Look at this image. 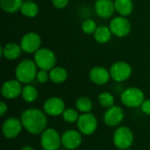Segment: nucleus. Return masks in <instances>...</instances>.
Returning <instances> with one entry per match:
<instances>
[{
  "label": "nucleus",
  "instance_id": "1",
  "mask_svg": "<svg viewBox=\"0 0 150 150\" xmlns=\"http://www.w3.org/2000/svg\"><path fill=\"white\" fill-rule=\"evenodd\" d=\"M20 120L22 122L23 128L31 134H41L47 129V114L40 109L29 108L25 110L20 116Z\"/></svg>",
  "mask_w": 150,
  "mask_h": 150
},
{
  "label": "nucleus",
  "instance_id": "2",
  "mask_svg": "<svg viewBox=\"0 0 150 150\" xmlns=\"http://www.w3.org/2000/svg\"><path fill=\"white\" fill-rule=\"evenodd\" d=\"M38 73V67L34 61L25 59L21 61L15 69V76L21 83L30 84L35 79Z\"/></svg>",
  "mask_w": 150,
  "mask_h": 150
},
{
  "label": "nucleus",
  "instance_id": "3",
  "mask_svg": "<svg viewBox=\"0 0 150 150\" xmlns=\"http://www.w3.org/2000/svg\"><path fill=\"white\" fill-rule=\"evenodd\" d=\"M33 61L39 69L50 71L54 67H55L56 56L51 49L40 47L36 53H34Z\"/></svg>",
  "mask_w": 150,
  "mask_h": 150
},
{
  "label": "nucleus",
  "instance_id": "4",
  "mask_svg": "<svg viewBox=\"0 0 150 150\" xmlns=\"http://www.w3.org/2000/svg\"><path fill=\"white\" fill-rule=\"evenodd\" d=\"M134 140V133L126 126L119 127L113 133L112 142L118 149L125 150L129 149L133 145Z\"/></svg>",
  "mask_w": 150,
  "mask_h": 150
},
{
  "label": "nucleus",
  "instance_id": "5",
  "mask_svg": "<svg viewBox=\"0 0 150 150\" xmlns=\"http://www.w3.org/2000/svg\"><path fill=\"white\" fill-rule=\"evenodd\" d=\"M120 100L125 106L135 108L142 105L145 100V96L141 89L137 87H129L121 93Z\"/></svg>",
  "mask_w": 150,
  "mask_h": 150
},
{
  "label": "nucleus",
  "instance_id": "6",
  "mask_svg": "<svg viewBox=\"0 0 150 150\" xmlns=\"http://www.w3.org/2000/svg\"><path fill=\"white\" fill-rule=\"evenodd\" d=\"M40 145L44 150H59L62 146V135L54 128H47L41 134Z\"/></svg>",
  "mask_w": 150,
  "mask_h": 150
},
{
  "label": "nucleus",
  "instance_id": "7",
  "mask_svg": "<svg viewBox=\"0 0 150 150\" xmlns=\"http://www.w3.org/2000/svg\"><path fill=\"white\" fill-rule=\"evenodd\" d=\"M132 72V67L127 62H116L110 68L111 78L118 83H121L129 79Z\"/></svg>",
  "mask_w": 150,
  "mask_h": 150
},
{
  "label": "nucleus",
  "instance_id": "8",
  "mask_svg": "<svg viewBox=\"0 0 150 150\" xmlns=\"http://www.w3.org/2000/svg\"><path fill=\"white\" fill-rule=\"evenodd\" d=\"M78 131L84 135L93 134L98 128V120L91 112L83 113L76 122Z\"/></svg>",
  "mask_w": 150,
  "mask_h": 150
},
{
  "label": "nucleus",
  "instance_id": "9",
  "mask_svg": "<svg viewBox=\"0 0 150 150\" xmlns=\"http://www.w3.org/2000/svg\"><path fill=\"white\" fill-rule=\"evenodd\" d=\"M109 27L113 35L116 37L123 38L127 36L131 32V24L127 17L118 16L112 19Z\"/></svg>",
  "mask_w": 150,
  "mask_h": 150
},
{
  "label": "nucleus",
  "instance_id": "10",
  "mask_svg": "<svg viewBox=\"0 0 150 150\" xmlns=\"http://www.w3.org/2000/svg\"><path fill=\"white\" fill-rule=\"evenodd\" d=\"M19 44L24 52L28 54H34L40 48L41 38L37 33L29 32L23 35Z\"/></svg>",
  "mask_w": 150,
  "mask_h": 150
},
{
  "label": "nucleus",
  "instance_id": "11",
  "mask_svg": "<svg viewBox=\"0 0 150 150\" xmlns=\"http://www.w3.org/2000/svg\"><path fill=\"white\" fill-rule=\"evenodd\" d=\"M23 128L22 122L20 119L16 117L7 118L2 126V132L6 139H15L19 135Z\"/></svg>",
  "mask_w": 150,
  "mask_h": 150
},
{
  "label": "nucleus",
  "instance_id": "12",
  "mask_svg": "<svg viewBox=\"0 0 150 150\" xmlns=\"http://www.w3.org/2000/svg\"><path fill=\"white\" fill-rule=\"evenodd\" d=\"M83 142L82 134L78 130L68 129L62 134V145L64 149L70 150L76 149Z\"/></svg>",
  "mask_w": 150,
  "mask_h": 150
},
{
  "label": "nucleus",
  "instance_id": "13",
  "mask_svg": "<svg viewBox=\"0 0 150 150\" xmlns=\"http://www.w3.org/2000/svg\"><path fill=\"white\" fill-rule=\"evenodd\" d=\"M65 103L59 97H51L47 98L43 105V110L48 116L55 117L62 115L65 111Z\"/></svg>",
  "mask_w": 150,
  "mask_h": 150
},
{
  "label": "nucleus",
  "instance_id": "14",
  "mask_svg": "<svg viewBox=\"0 0 150 150\" xmlns=\"http://www.w3.org/2000/svg\"><path fill=\"white\" fill-rule=\"evenodd\" d=\"M125 113L123 109L118 105H113L105 111L103 116V120L106 126L113 127H118L123 121Z\"/></svg>",
  "mask_w": 150,
  "mask_h": 150
},
{
  "label": "nucleus",
  "instance_id": "15",
  "mask_svg": "<svg viewBox=\"0 0 150 150\" xmlns=\"http://www.w3.org/2000/svg\"><path fill=\"white\" fill-rule=\"evenodd\" d=\"M22 83L17 79H10L4 83L1 93L3 97L6 99H14L21 96L22 92Z\"/></svg>",
  "mask_w": 150,
  "mask_h": 150
},
{
  "label": "nucleus",
  "instance_id": "16",
  "mask_svg": "<svg viewBox=\"0 0 150 150\" xmlns=\"http://www.w3.org/2000/svg\"><path fill=\"white\" fill-rule=\"evenodd\" d=\"M89 76L93 83L97 85H105L109 82L111 78V74L110 70L106 69L105 68L96 66L91 69Z\"/></svg>",
  "mask_w": 150,
  "mask_h": 150
},
{
  "label": "nucleus",
  "instance_id": "17",
  "mask_svg": "<svg viewBox=\"0 0 150 150\" xmlns=\"http://www.w3.org/2000/svg\"><path fill=\"white\" fill-rule=\"evenodd\" d=\"M96 14L102 18H111L114 11V1L112 0H96L94 5Z\"/></svg>",
  "mask_w": 150,
  "mask_h": 150
},
{
  "label": "nucleus",
  "instance_id": "18",
  "mask_svg": "<svg viewBox=\"0 0 150 150\" xmlns=\"http://www.w3.org/2000/svg\"><path fill=\"white\" fill-rule=\"evenodd\" d=\"M22 51L23 50L20 47V44L10 42L1 47V56L6 60L13 61L20 56Z\"/></svg>",
  "mask_w": 150,
  "mask_h": 150
},
{
  "label": "nucleus",
  "instance_id": "19",
  "mask_svg": "<svg viewBox=\"0 0 150 150\" xmlns=\"http://www.w3.org/2000/svg\"><path fill=\"white\" fill-rule=\"evenodd\" d=\"M115 11L124 17H128L134 11V3L132 0H114Z\"/></svg>",
  "mask_w": 150,
  "mask_h": 150
},
{
  "label": "nucleus",
  "instance_id": "20",
  "mask_svg": "<svg viewBox=\"0 0 150 150\" xmlns=\"http://www.w3.org/2000/svg\"><path fill=\"white\" fill-rule=\"evenodd\" d=\"M112 33L110 27L105 25H99L98 26L97 30L95 31L93 36L95 40L99 44H105L107 43L112 38Z\"/></svg>",
  "mask_w": 150,
  "mask_h": 150
},
{
  "label": "nucleus",
  "instance_id": "21",
  "mask_svg": "<svg viewBox=\"0 0 150 150\" xmlns=\"http://www.w3.org/2000/svg\"><path fill=\"white\" fill-rule=\"evenodd\" d=\"M68 78V72L62 67H54L49 71V79L54 83H62Z\"/></svg>",
  "mask_w": 150,
  "mask_h": 150
},
{
  "label": "nucleus",
  "instance_id": "22",
  "mask_svg": "<svg viewBox=\"0 0 150 150\" xmlns=\"http://www.w3.org/2000/svg\"><path fill=\"white\" fill-rule=\"evenodd\" d=\"M20 11L26 18H34L39 13V6L33 0L24 1L20 8Z\"/></svg>",
  "mask_w": 150,
  "mask_h": 150
},
{
  "label": "nucleus",
  "instance_id": "23",
  "mask_svg": "<svg viewBox=\"0 0 150 150\" xmlns=\"http://www.w3.org/2000/svg\"><path fill=\"white\" fill-rule=\"evenodd\" d=\"M23 100L26 103H33L38 98V91L33 84H25L21 92Z\"/></svg>",
  "mask_w": 150,
  "mask_h": 150
},
{
  "label": "nucleus",
  "instance_id": "24",
  "mask_svg": "<svg viewBox=\"0 0 150 150\" xmlns=\"http://www.w3.org/2000/svg\"><path fill=\"white\" fill-rule=\"evenodd\" d=\"M24 0H0V6L3 11L8 13H14L20 11Z\"/></svg>",
  "mask_w": 150,
  "mask_h": 150
},
{
  "label": "nucleus",
  "instance_id": "25",
  "mask_svg": "<svg viewBox=\"0 0 150 150\" xmlns=\"http://www.w3.org/2000/svg\"><path fill=\"white\" fill-rule=\"evenodd\" d=\"M76 108L83 113L91 112L92 110V102L87 97H80L76 101Z\"/></svg>",
  "mask_w": 150,
  "mask_h": 150
},
{
  "label": "nucleus",
  "instance_id": "26",
  "mask_svg": "<svg viewBox=\"0 0 150 150\" xmlns=\"http://www.w3.org/2000/svg\"><path fill=\"white\" fill-rule=\"evenodd\" d=\"M98 100L99 105L106 109L114 105V97L112 93H110L108 91L101 92L98 95Z\"/></svg>",
  "mask_w": 150,
  "mask_h": 150
},
{
  "label": "nucleus",
  "instance_id": "27",
  "mask_svg": "<svg viewBox=\"0 0 150 150\" xmlns=\"http://www.w3.org/2000/svg\"><path fill=\"white\" fill-rule=\"evenodd\" d=\"M62 119L64 121L68 122V123H76L77 122L78 119H79V114L78 112L74 109V108H66L65 111L63 112V113L62 114Z\"/></svg>",
  "mask_w": 150,
  "mask_h": 150
},
{
  "label": "nucleus",
  "instance_id": "28",
  "mask_svg": "<svg viewBox=\"0 0 150 150\" xmlns=\"http://www.w3.org/2000/svg\"><path fill=\"white\" fill-rule=\"evenodd\" d=\"M81 28H82L83 32L87 34H94L95 31L98 28V25H97V23L93 19L86 18L83 21Z\"/></svg>",
  "mask_w": 150,
  "mask_h": 150
},
{
  "label": "nucleus",
  "instance_id": "29",
  "mask_svg": "<svg viewBox=\"0 0 150 150\" xmlns=\"http://www.w3.org/2000/svg\"><path fill=\"white\" fill-rule=\"evenodd\" d=\"M36 80L40 83H47L49 80V71L42 70V69L38 70V73H37V76H36Z\"/></svg>",
  "mask_w": 150,
  "mask_h": 150
},
{
  "label": "nucleus",
  "instance_id": "30",
  "mask_svg": "<svg viewBox=\"0 0 150 150\" xmlns=\"http://www.w3.org/2000/svg\"><path fill=\"white\" fill-rule=\"evenodd\" d=\"M69 0H52L53 5L57 9H63L69 4Z\"/></svg>",
  "mask_w": 150,
  "mask_h": 150
},
{
  "label": "nucleus",
  "instance_id": "31",
  "mask_svg": "<svg viewBox=\"0 0 150 150\" xmlns=\"http://www.w3.org/2000/svg\"><path fill=\"white\" fill-rule=\"evenodd\" d=\"M141 109L142 111V112L146 115H150V98L145 99L143 101V103L141 105Z\"/></svg>",
  "mask_w": 150,
  "mask_h": 150
},
{
  "label": "nucleus",
  "instance_id": "32",
  "mask_svg": "<svg viewBox=\"0 0 150 150\" xmlns=\"http://www.w3.org/2000/svg\"><path fill=\"white\" fill-rule=\"evenodd\" d=\"M7 111H8L7 104L4 101H1L0 102V116L1 117H4V114L7 112Z\"/></svg>",
  "mask_w": 150,
  "mask_h": 150
},
{
  "label": "nucleus",
  "instance_id": "33",
  "mask_svg": "<svg viewBox=\"0 0 150 150\" xmlns=\"http://www.w3.org/2000/svg\"><path fill=\"white\" fill-rule=\"evenodd\" d=\"M19 150H34V149L33 147H31V146H24Z\"/></svg>",
  "mask_w": 150,
  "mask_h": 150
},
{
  "label": "nucleus",
  "instance_id": "34",
  "mask_svg": "<svg viewBox=\"0 0 150 150\" xmlns=\"http://www.w3.org/2000/svg\"><path fill=\"white\" fill-rule=\"evenodd\" d=\"M60 150H70V149H60Z\"/></svg>",
  "mask_w": 150,
  "mask_h": 150
},
{
  "label": "nucleus",
  "instance_id": "35",
  "mask_svg": "<svg viewBox=\"0 0 150 150\" xmlns=\"http://www.w3.org/2000/svg\"><path fill=\"white\" fill-rule=\"evenodd\" d=\"M125 150H132V149H125Z\"/></svg>",
  "mask_w": 150,
  "mask_h": 150
},
{
  "label": "nucleus",
  "instance_id": "36",
  "mask_svg": "<svg viewBox=\"0 0 150 150\" xmlns=\"http://www.w3.org/2000/svg\"><path fill=\"white\" fill-rule=\"evenodd\" d=\"M24 1H30V0H24Z\"/></svg>",
  "mask_w": 150,
  "mask_h": 150
}]
</instances>
